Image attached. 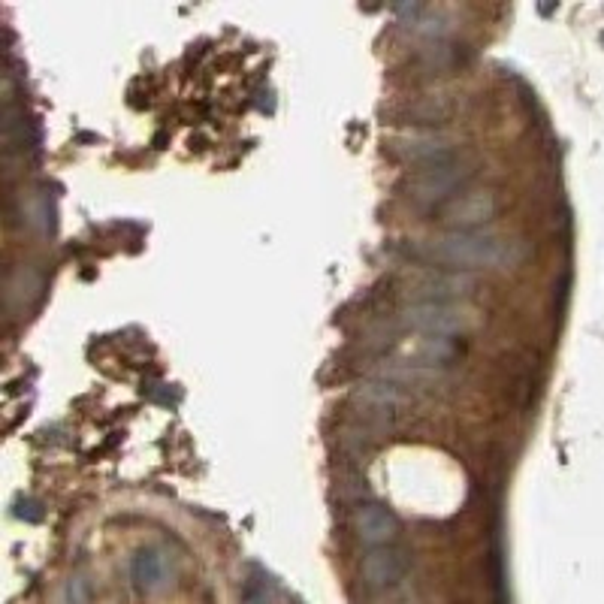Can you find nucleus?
Listing matches in <instances>:
<instances>
[{
	"label": "nucleus",
	"mask_w": 604,
	"mask_h": 604,
	"mask_svg": "<svg viewBox=\"0 0 604 604\" xmlns=\"http://www.w3.org/2000/svg\"><path fill=\"white\" fill-rule=\"evenodd\" d=\"M450 115V103L444 97H423L414 109H411V118L417 124H435V121H444Z\"/></svg>",
	"instance_id": "nucleus-11"
},
{
	"label": "nucleus",
	"mask_w": 604,
	"mask_h": 604,
	"mask_svg": "<svg viewBox=\"0 0 604 604\" xmlns=\"http://www.w3.org/2000/svg\"><path fill=\"white\" fill-rule=\"evenodd\" d=\"M393 151L402 161L438 167L447 161H457V145H453L444 133H408L393 142Z\"/></svg>",
	"instance_id": "nucleus-5"
},
{
	"label": "nucleus",
	"mask_w": 604,
	"mask_h": 604,
	"mask_svg": "<svg viewBox=\"0 0 604 604\" xmlns=\"http://www.w3.org/2000/svg\"><path fill=\"white\" fill-rule=\"evenodd\" d=\"M499 203L493 191H472V194H460L457 200H450L444 206V224L450 230H481L487 221H493Z\"/></svg>",
	"instance_id": "nucleus-6"
},
{
	"label": "nucleus",
	"mask_w": 604,
	"mask_h": 604,
	"mask_svg": "<svg viewBox=\"0 0 604 604\" xmlns=\"http://www.w3.org/2000/svg\"><path fill=\"white\" fill-rule=\"evenodd\" d=\"M475 179V164L469 161H447L438 167H426L414 182H411V197L420 206H438L457 200L469 182Z\"/></svg>",
	"instance_id": "nucleus-2"
},
{
	"label": "nucleus",
	"mask_w": 604,
	"mask_h": 604,
	"mask_svg": "<svg viewBox=\"0 0 604 604\" xmlns=\"http://www.w3.org/2000/svg\"><path fill=\"white\" fill-rule=\"evenodd\" d=\"M523 245L490 230H447L426 242V257L457 269H505L523 260Z\"/></svg>",
	"instance_id": "nucleus-1"
},
{
	"label": "nucleus",
	"mask_w": 604,
	"mask_h": 604,
	"mask_svg": "<svg viewBox=\"0 0 604 604\" xmlns=\"http://www.w3.org/2000/svg\"><path fill=\"white\" fill-rule=\"evenodd\" d=\"M402 321L432 339H453V336H463L475 327L472 312L460 309V306H450V302H417V306L405 309Z\"/></svg>",
	"instance_id": "nucleus-3"
},
{
	"label": "nucleus",
	"mask_w": 604,
	"mask_h": 604,
	"mask_svg": "<svg viewBox=\"0 0 604 604\" xmlns=\"http://www.w3.org/2000/svg\"><path fill=\"white\" fill-rule=\"evenodd\" d=\"M275 586L263 571H251L242 583V598L239 604H272Z\"/></svg>",
	"instance_id": "nucleus-10"
},
{
	"label": "nucleus",
	"mask_w": 604,
	"mask_h": 604,
	"mask_svg": "<svg viewBox=\"0 0 604 604\" xmlns=\"http://www.w3.org/2000/svg\"><path fill=\"white\" fill-rule=\"evenodd\" d=\"M417 34H426V37H441L444 31H447V22H444V16L438 13V10H426L423 7V13L417 16V22L411 25Z\"/></svg>",
	"instance_id": "nucleus-12"
},
{
	"label": "nucleus",
	"mask_w": 604,
	"mask_h": 604,
	"mask_svg": "<svg viewBox=\"0 0 604 604\" xmlns=\"http://www.w3.org/2000/svg\"><path fill=\"white\" fill-rule=\"evenodd\" d=\"M475 278L466 272H435L429 278H423L414 290L417 296H423V302H450L453 299H466L475 293Z\"/></svg>",
	"instance_id": "nucleus-9"
},
{
	"label": "nucleus",
	"mask_w": 604,
	"mask_h": 604,
	"mask_svg": "<svg viewBox=\"0 0 604 604\" xmlns=\"http://www.w3.org/2000/svg\"><path fill=\"white\" fill-rule=\"evenodd\" d=\"M130 580L139 592H158L170 580V562L161 547H139L130 559Z\"/></svg>",
	"instance_id": "nucleus-7"
},
{
	"label": "nucleus",
	"mask_w": 604,
	"mask_h": 604,
	"mask_svg": "<svg viewBox=\"0 0 604 604\" xmlns=\"http://www.w3.org/2000/svg\"><path fill=\"white\" fill-rule=\"evenodd\" d=\"M357 535L360 541H366L372 550L375 547H390L399 535V520L390 508L384 505H363L357 511Z\"/></svg>",
	"instance_id": "nucleus-8"
},
{
	"label": "nucleus",
	"mask_w": 604,
	"mask_h": 604,
	"mask_svg": "<svg viewBox=\"0 0 604 604\" xmlns=\"http://www.w3.org/2000/svg\"><path fill=\"white\" fill-rule=\"evenodd\" d=\"M67 604H88V583H85V577H70V583H67Z\"/></svg>",
	"instance_id": "nucleus-13"
},
{
	"label": "nucleus",
	"mask_w": 604,
	"mask_h": 604,
	"mask_svg": "<svg viewBox=\"0 0 604 604\" xmlns=\"http://www.w3.org/2000/svg\"><path fill=\"white\" fill-rule=\"evenodd\" d=\"M411 571V556L399 547H375L360 562V577L369 589H393Z\"/></svg>",
	"instance_id": "nucleus-4"
}]
</instances>
